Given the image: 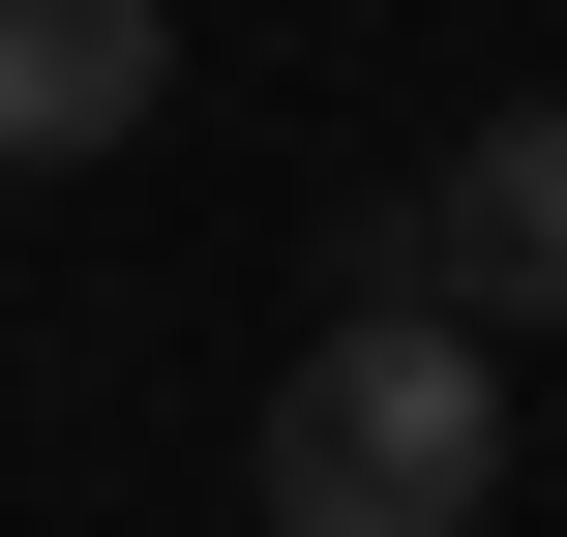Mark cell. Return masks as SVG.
Returning <instances> with one entry per match:
<instances>
[{"instance_id": "cell-3", "label": "cell", "mask_w": 567, "mask_h": 537, "mask_svg": "<svg viewBox=\"0 0 567 537\" xmlns=\"http://www.w3.org/2000/svg\"><path fill=\"white\" fill-rule=\"evenodd\" d=\"M179 90V0H0V179H90Z\"/></svg>"}, {"instance_id": "cell-1", "label": "cell", "mask_w": 567, "mask_h": 537, "mask_svg": "<svg viewBox=\"0 0 567 537\" xmlns=\"http://www.w3.org/2000/svg\"><path fill=\"white\" fill-rule=\"evenodd\" d=\"M269 537H478L508 508V329H449V299H359V329H299V389H269Z\"/></svg>"}, {"instance_id": "cell-2", "label": "cell", "mask_w": 567, "mask_h": 537, "mask_svg": "<svg viewBox=\"0 0 567 537\" xmlns=\"http://www.w3.org/2000/svg\"><path fill=\"white\" fill-rule=\"evenodd\" d=\"M389 299H449V329H567V90H508V120L389 209Z\"/></svg>"}]
</instances>
